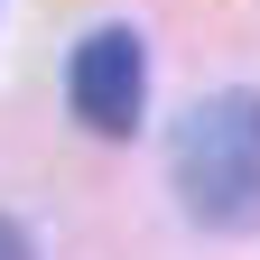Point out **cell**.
<instances>
[{"label":"cell","instance_id":"obj_1","mask_svg":"<svg viewBox=\"0 0 260 260\" xmlns=\"http://www.w3.org/2000/svg\"><path fill=\"white\" fill-rule=\"evenodd\" d=\"M168 186L205 233H260V93H205L177 140H168Z\"/></svg>","mask_w":260,"mask_h":260},{"label":"cell","instance_id":"obj_3","mask_svg":"<svg viewBox=\"0 0 260 260\" xmlns=\"http://www.w3.org/2000/svg\"><path fill=\"white\" fill-rule=\"evenodd\" d=\"M0 260H38V251H28V233H19L10 214H0Z\"/></svg>","mask_w":260,"mask_h":260},{"label":"cell","instance_id":"obj_2","mask_svg":"<svg viewBox=\"0 0 260 260\" xmlns=\"http://www.w3.org/2000/svg\"><path fill=\"white\" fill-rule=\"evenodd\" d=\"M65 103L93 140H130V121L149 103V56H140V28H93L65 65Z\"/></svg>","mask_w":260,"mask_h":260}]
</instances>
